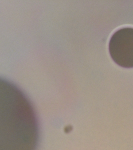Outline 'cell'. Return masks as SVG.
Instances as JSON below:
<instances>
[{
    "instance_id": "6da1fadb",
    "label": "cell",
    "mask_w": 133,
    "mask_h": 150,
    "mask_svg": "<svg viewBox=\"0 0 133 150\" xmlns=\"http://www.w3.org/2000/svg\"><path fill=\"white\" fill-rule=\"evenodd\" d=\"M133 29L125 27L116 31L111 36L109 50L114 62L127 69L133 68Z\"/></svg>"
}]
</instances>
